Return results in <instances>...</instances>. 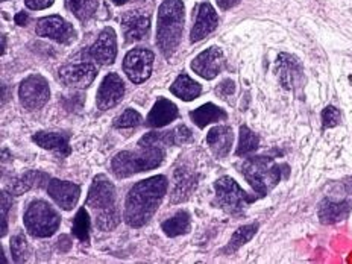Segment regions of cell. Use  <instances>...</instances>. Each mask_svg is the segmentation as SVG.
<instances>
[{"label":"cell","instance_id":"cell-13","mask_svg":"<svg viewBox=\"0 0 352 264\" xmlns=\"http://www.w3.org/2000/svg\"><path fill=\"white\" fill-rule=\"evenodd\" d=\"M122 31L124 35V40L128 43L140 41L144 36H148L149 28H151V16L148 12L135 10V11H126L122 16Z\"/></svg>","mask_w":352,"mask_h":264},{"label":"cell","instance_id":"cell-21","mask_svg":"<svg viewBox=\"0 0 352 264\" xmlns=\"http://www.w3.org/2000/svg\"><path fill=\"white\" fill-rule=\"evenodd\" d=\"M196 188V176L186 167H178L173 175L172 202L179 204L187 201Z\"/></svg>","mask_w":352,"mask_h":264},{"label":"cell","instance_id":"cell-38","mask_svg":"<svg viewBox=\"0 0 352 264\" xmlns=\"http://www.w3.org/2000/svg\"><path fill=\"white\" fill-rule=\"evenodd\" d=\"M25 5L29 10L40 11V10H46V8H49V6H52L54 0H25Z\"/></svg>","mask_w":352,"mask_h":264},{"label":"cell","instance_id":"cell-40","mask_svg":"<svg viewBox=\"0 0 352 264\" xmlns=\"http://www.w3.org/2000/svg\"><path fill=\"white\" fill-rule=\"evenodd\" d=\"M14 20H16V23H17L19 26H26L29 17H28V14H26L25 11H21V12L17 14L16 17H14Z\"/></svg>","mask_w":352,"mask_h":264},{"label":"cell","instance_id":"cell-39","mask_svg":"<svg viewBox=\"0 0 352 264\" xmlns=\"http://www.w3.org/2000/svg\"><path fill=\"white\" fill-rule=\"evenodd\" d=\"M216 2H217L220 10L226 11V10L234 8V6H236V5H239L240 0H216Z\"/></svg>","mask_w":352,"mask_h":264},{"label":"cell","instance_id":"cell-15","mask_svg":"<svg viewBox=\"0 0 352 264\" xmlns=\"http://www.w3.org/2000/svg\"><path fill=\"white\" fill-rule=\"evenodd\" d=\"M124 94V84L122 78L117 73H109L102 80V84L98 90L96 104L100 111L114 108L123 99Z\"/></svg>","mask_w":352,"mask_h":264},{"label":"cell","instance_id":"cell-26","mask_svg":"<svg viewBox=\"0 0 352 264\" xmlns=\"http://www.w3.org/2000/svg\"><path fill=\"white\" fill-rule=\"evenodd\" d=\"M190 119L193 120L197 128H207V124L216 123V122H223L228 119V114H226L222 108H219L214 104H205L199 107L195 111L190 113Z\"/></svg>","mask_w":352,"mask_h":264},{"label":"cell","instance_id":"cell-27","mask_svg":"<svg viewBox=\"0 0 352 264\" xmlns=\"http://www.w3.org/2000/svg\"><path fill=\"white\" fill-rule=\"evenodd\" d=\"M170 91L181 100L190 102V100H195L201 96L202 87H201V84H197L196 80H193L188 75H186V73H182V75L176 78L175 82L170 85Z\"/></svg>","mask_w":352,"mask_h":264},{"label":"cell","instance_id":"cell-33","mask_svg":"<svg viewBox=\"0 0 352 264\" xmlns=\"http://www.w3.org/2000/svg\"><path fill=\"white\" fill-rule=\"evenodd\" d=\"M11 254L16 263L28 261L29 255H31V246H29L23 232H19L11 239Z\"/></svg>","mask_w":352,"mask_h":264},{"label":"cell","instance_id":"cell-2","mask_svg":"<svg viewBox=\"0 0 352 264\" xmlns=\"http://www.w3.org/2000/svg\"><path fill=\"white\" fill-rule=\"evenodd\" d=\"M116 199L113 182L104 175L96 176L88 190L85 205L96 212V228L100 231H113L120 223V211Z\"/></svg>","mask_w":352,"mask_h":264},{"label":"cell","instance_id":"cell-16","mask_svg":"<svg viewBox=\"0 0 352 264\" xmlns=\"http://www.w3.org/2000/svg\"><path fill=\"white\" fill-rule=\"evenodd\" d=\"M98 75L96 65L91 63L69 64L60 69V79L64 85L73 88H87Z\"/></svg>","mask_w":352,"mask_h":264},{"label":"cell","instance_id":"cell-6","mask_svg":"<svg viewBox=\"0 0 352 264\" xmlns=\"http://www.w3.org/2000/svg\"><path fill=\"white\" fill-rule=\"evenodd\" d=\"M23 222L26 231L34 237L46 239L54 236L60 228L61 217L58 211L44 201H34L25 211Z\"/></svg>","mask_w":352,"mask_h":264},{"label":"cell","instance_id":"cell-34","mask_svg":"<svg viewBox=\"0 0 352 264\" xmlns=\"http://www.w3.org/2000/svg\"><path fill=\"white\" fill-rule=\"evenodd\" d=\"M142 123H143V117L140 116V113L135 111V109H132V108H128V109H124L122 116H119L114 120V128H117V129L135 128V126H140Z\"/></svg>","mask_w":352,"mask_h":264},{"label":"cell","instance_id":"cell-8","mask_svg":"<svg viewBox=\"0 0 352 264\" xmlns=\"http://www.w3.org/2000/svg\"><path fill=\"white\" fill-rule=\"evenodd\" d=\"M20 104L29 111H36L47 104L50 98V88L47 80L40 75L28 76L19 88Z\"/></svg>","mask_w":352,"mask_h":264},{"label":"cell","instance_id":"cell-19","mask_svg":"<svg viewBox=\"0 0 352 264\" xmlns=\"http://www.w3.org/2000/svg\"><path fill=\"white\" fill-rule=\"evenodd\" d=\"M49 175L40 170H29L23 175L17 176V178L11 179V182L6 187V192L11 196H21L32 188H41L44 184H49Z\"/></svg>","mask_w":352,"mask_h":264},{"label":"cell","instance_id":"cell-36","mask_svg":"<svg viewBox=\"0 0 352 264\" xmlns=\"http://www.w3.org/2000/svg\"><path fill=\"white\" fill-rule=\"evenodd\" d=\"M11 204L12 201L10 199V193L5 190L2 193V237H5L6 232H8V210Z\"/></svg>","mask_w":352,"mask_h":264},{"label":"cell","instance_id":"cell-7","mask_svg":"<svg viewBox=\"0 0 352 264\" xmlns=\"http://www.w3.org/2000/svg\"><path fill=\"white\" fill-rule=\"evenodd\" d=\"M214 190L219 207L230 214H241L249 204L256 201L255 196H249L230 176L217 179L214 182Z\"/></svg>","mask_w":352,"mask_h":264},{"label":"cell","instance_id":"cell-5","mask_svg":"<svg viewBox=\"0 0 352 264\" xmlns=\"http://www.w3.org/2000/svg\"><path fill=\"white\" fill-rule=\"evenodd\" d=\"M166 149L163 146H140V151L119 152L111 161V170L116 178L123 179L129 176L148 172L163 164Z\"/></svg>","mask_w":352,"mask_h":264},{"label":"cell","instance_id":"cell-9","mask_svg":"<svg viewBox=\"0 0 352 264\" xmlns=\"http://www.w3.org/2000/svg\"><path fill=\"white\" fill-rule=\"evenodd\" d=\"M153 54L149 49L135 47L129 50L123 60V70L131 82L142 84L148 80L152 73Z\"/></svg>","mask_w":352,"mask_h":264},{"label":"cell","instance_id":"cell-10","mask_svg":"<svg viewBox=\"0 0 352 264\" xmlns=\"http://www.w3.org/2000/svg\"><path fill=\"white\" fill-rule=\"evenodd\" d=\"M35 32L38 36L55 40L61 44H70L76 38L75 28L60 16H49L36 21Z\"/></svg>","mask_w":352,"mask_h":264},{"label":"cell","instance_id":"cell-14","mask_svg":"<svg viewBox=\"0 0 352 264\" xmlns=\"http://www.w3.org/2000/svg\"><path fill=\"white\" fill-rule=\"evenodd\" d=\"M193 134L186 124H179L170 131H164V132H158L153 131L146 134L144 137L140 138L138 142V146H179V144H186L188 142H192Z\"/></svg>","mask_w":352,"mask_h":264},{"label":"cell","instance_id":"cell-22","mask_svg":"<svg viewBox=\"0 0 352 264\" xmlns=\"http://www.w3.org/2000/svg\"><path fill=\"white\" fill-rule=\"evenodd\" d=\"M32 140H34V143L38 144L40 148L60 153L61 157H69L72 153V148L69 144V135L67 134H58V132L40 131V132H36V134H34Z\"/></svg>","mask_w":352,"mask_h":264},{"label":"cell","instance_id":"cell-17","mask_svg":"<svg viewBox=\"0 0 352 264\" xmlns=\"http://www.w3.org/2000/svg\"><path fill=\"white\" fill-rule=\"evenodd\" d=\"M47 193L58 207H61L65 211H70L75 208V205L78 204L80 187L75 184V182L50 179L47 184Z\"/></svg>","mask_w":352,"mask_h":264},{"label":"cell","instance_id":"cell-23","mask_svg":"<svg viewBox=\"0 0 352 264\" xmlns=\"http://www.w3.org/2000/svg\"><path fill=\"white\" fill-rule=\"evenodd\" d=\"M232 140L234 134L230 126H216L210 129L207 134V144L217 158L228 157V153L231 152Z\"/></svg>","mask_w":352,"mask_h":264},{"label":"cell","instance_id":"cell-1","mask_svg":"<svg viewBox=\"0 0 352 264\" xmlns=\"http://www.w3.org/2000/svg\"><path fill=\"white\" fill-rule=\"evenodd\" d=\"M168 182L163 175L138 181L131 187L124 201L123 219L131 228H142L155 214L164 199Z\"/></svg>","mask_w":352,"mask_h":264},{"label":"cell","instance_id":"cell-12","mask_svg":"<svg viewBox=\"0 0 352 264\" xmlns=\"http://www.w3.org/2000/svg\"><path fill=\"white\" fill-rule=\"evenodd\" d=\"M225 67V56L219 47L212 46L204 50L192 61V69L204 79H214Z\"/></svg>","mask_w":352,"mask_h":264},{"label":"cell","instance_id":"cell-41","mask_svg":"<svg viewBox=\"0 0 352 264\" xmlns=\"http://www.w3.org/2000/svg\"><path fill=\"white\" fill-rule=\"evenodd\" d=\"M126 2H128V0H113V3H114V5H119V6H120V5H124Z\"/></svg>","mask_w":352,"mask_h":264},{"label":"cell","instance_id":"cell-11","mask_svg":"<svg viewBox=\"0 0 352 264\" xmlns=\"http://www.w3.org/2000/svg\"><path fill=\"white\" fill-rule=\"evenodd\" d=\"M87 60L96 61L100 65H109L117 56V38L113 28H105L98 36L96 43L82 54Z\"/></svg>","mask_w":352,"mask_h":264},{"label":"cell","instance_id":"cell-37","mask_svg":"<svg viewBox=\"0 0 352 264\" xmlns=\"http://www.w3.org/2000/svg\"><path fill=\"white\" fill-rule=\"evenodd\" d=\"M234 91H236V84H234V80H231V79H223L222 82H220L216 88V93L222 99L231 98Z\"/></svg>","mask_w":352,"mask_h":264},{"label":"cell","instance_id":"cell-25","mask_svg":"<svg viewBox=\"0 0 352 264\" xmlns=\"http://www.w3.org/2000/svg\"><path fill=\"white\" fill-rule=\"evenodd\" d=\"M278 67V76H280L281 84L284 88H292L298 84V80L302 76V70H300L299 63L290 55H280L276 60Z\"/></svg>","mask_w":352,"mask_h":264},{"label":"cell","instance_id":"cell-3","mask_svg":"<svg viewBox=\"0 0 352 264\" xmlns=\"http://www.w3.org/2000/svg\"><path fill=\"white\" fill-rule=\"evenodd\" d=\"M184 3L182 0H164L158 10L157 44L166 58L178 49L184 32Z\"/></svg>","mask_w":352,"mask_h":264},{"label":"cell","instance_id":"cell-18","mask_svg":"<svg viewBox=\"0 0 352 264\" xmlns=\"http://www.w3.org/2000/svg\"><path fill=\"white\" fill-rule=\"evenodd\" d=\"M217 25H219V17L214 8H212L208 2L201 3L196 10V21L193 25L192 34H190V41L192 43L201 41L212 31H216Z\"/></svg>","mask_w":352,"mask_h":264},{"label":"cell","instance_id":"cell-28","mask_svg":"<svg viewBox=\"0 0 352 264\" xmlns=\"http://www.w3.org/2000/svg\"><path fill=\"white\" fill-rule=\"evenodd\" d=\"M190 214L187 211H178L170 219H167L163 222L161 228H163L167 237H178L182 234H187L190 231Z\"/></svg>","mask_w":352,"mask_h":264},{"label":"cell","instance_id":"cell-24","mask_svg":"<svg viewBox=\"0 0 352 264\" xmlns=\"http://www.w3.org/2000/svg\"><path fill=\"white\" fill-rule=\"evenodd\" d=\"M352 210V204L349 201L334 202V201H324L319 205V219L322 223L331 225L342 222V220L349 216Z\"/></svg>","mask_w":352,"mask_h":264},{"label":"cell","instance_id":"cell-35","mask_svg":"<svg viewBox=\"0 0 352 264\" xmlns=\"http://www.w3.org/2000/svg\"><path fill=\"white\" fill-rule=\"evenodd\" d=\"M342 120V114L336 107H327L324 111H322V123H324V128H334Z\"/></svg>","mask_w":352,"mask_h":264},{"label":"cell","instance_id":"cell-29","mask_svg":"<svg viewBox=\"0 0 352 264\" xmlns=\"http://www.w3.org/2000/svg\"><path fill=\"white\" fill-rule=\"evenodd\" d=\"M67 10L80 21H88L98 12L99 0H65Z\"/></svg>","mask_w":352,"mask_h":264},{"label":"cell","instance_id":"cell-20","mask_svg":"<svg viewBox=\"0 0 352 264\" xmlns=\"http://www.w3.org/2000/svg\"><path fill=\"white\" fill-rule=\"evenodd\" d=\"M178 107L173 102L160 98L155 102V105L152 107L148 119H146V124L151 128H163L166 124L178 119Z\"/></svg>","mask_w":352,"mask_h":264},{"label":"cell","instance_id":"cell-30","mask_svg":"<svg viewBox=\"0 0 352 264\" xmlns=\"http://www.w3.org/2000/svg\"><path fill=\"white\" fill-rule=\"evenodd\" d=\"M256 230H258V225H246V226H241L236 232H234V236L231 237L228 246L223 249L225 254H232L236 252L237 249H240L243 245H246L249 240H251L255 234Z\"/></svg>","mask_w":352,"mask_h":264},{"label":"cell","instance_id":"cell-32","mask_svg":"<svg viewBox=\"0 0 352 264\" xmlns=\"http://www.w3.org/2000/svg\"><path fill=\"white\" fill-rule=\"evenodd\" d=\"M258 143H260V138L256 137L254 132L249 129L248 126H241L240 128V142H239V148H237V155H249V153H252L258 148Z\"/></svg>","mask_w":352,"mask_h":264},{"label":"cell","instance_id":"cell-31","mask_svg":"<svg viewBox=\"0 0 352 264\" xmlns=\"http://www.w3.org/2000/svg\"><path fill=\"white\" fill-rule=\"evenodd\" d=\"M72 231L78 240L82 241V243H88V240H90V216H88V211L84 207L78 211V214L73 219Z\"/></svg>","mask_w":352,"mask_h":264},{"label":"cell","instance_id":"cell-4","mask_svg":"<svg viewBox=\"0 0 352 264\" xmlns=\"http://www.w3.org/2000/svg\"><path fill=\"white\" fill-rule=\"evenodd\" d=\"M240 172L256 193L266 196L289 173V166L278 164L270 157H251L241 163Z\"/></svg>","mask_w":352,"mask_h":264}]
</instances>
